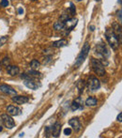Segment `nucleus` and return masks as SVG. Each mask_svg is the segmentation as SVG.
Returning a JSON list of instances; mask_svg holds the SVG:
<instances>
[{"label":"nucleus","instance_id":"1","mask_svg":"<svg viewBox=\"0 0 122 138\" xmlns=\"http://www.w3.org/2000/svg\"><path fill=\"white\" fill-rule=\"evenodd\" d=\"M105 37L106 40L108 43L110 44V46L114 49V50H117L118 47H119V42H118V39L117 37V35L115 34V32L113 30L108 29L105 32Z\"/></svg>","mask_w":122,"mask_h":138},{"label":"nucleus","instance_id":"2","mask_svg":"<svg viewBox=\"0 0 122 138\" xmlns=\"http://www.w3.org/2000/svg\"><path fill=\"white\" fill-rule=\"evenodd\" d=\"M91 66H92V69L94 72L100 76H103L105 74V69H104V66L103 64L98 60V59L92 58L91 59Z\"/></svg>","mask_w":122,"mask_h":138},{"label":"nucleus","instance_id":"3","mask_svg":"<svg viewBox=\"0 0 122 138\" xmlns=\"http://www.w3.org/2000/svg\"><path fill=\"white\" fill-rule=\"evenodd\" d=\"M89 50H90V46H89L88 42H85L84 44V46H83V48H82V50H81V53L77 56V59H76V62H75L76 66H80L81 64L84 62V59L86 58V56L88 54Z\"/></svg>","mask_w":122,"mask_h":138},{"label":"nucleus","instance_id":"4","mask_svg":"<svg viewBox=\"0 0 122 138\" xmlns=\"http://www.w3.org/2000/svg\"><path fill=\"white\" fill-rule=\"evenodd\" d=\"M1 119L3 121V124L6 126V128H8L9 130L12 129L13 127L15 126V122L13 120V118L8 114H3L1 116Z\"/></svg>","mask_w":122,"mask_h":138},{"label":"nucleus","instance_id":"5","mask_svg":"<svg viewBox=\"0 0 122 138\" xmlns=\"http://www.w3.org/2000/svg\"><path fill=\"white\" fill-rule=\"evenodd\" d=\"M100 88H101V83H100V81H99L97 78H95V77H91V78L88 80L89 90L95 91V90H98Z\"/></svg>","mask_w":122,"mask_h":138},{"label":"nucleus","instance_id":"6","mask_svg":"<svg viewBox=\"0 0 122 138\" xmlns=\"http://www.w3.org/2000/svg\"><path fill=\"white\" fill-rule=\"evenodd\" d=\"M113 31L117 35L119 43L122 44V27L118 25V23H115L114 25H113Z\"/></svg>","mask_w":122,"mask_h":138},{"label":"nucleus","instance_id":"7","mask_svg":"<svg viewBox=\"0 0 122 138\" xmlns=\"http://www.w3.org/2000/svg\"><path fill=\"white\" fill-rule=\"evenodd\" d=\"M96 51H97L99 54H102L103 56H109V51H108V49L106 48L105 45H103L102 43H99V44H97V46H96Z\"/></svg>","mask_w":122,"mask_h":138},{"label":"nucleus","instance_id":"8","mask_svg":"<svg viewBox=\"0 0 122 138\" xmlns=\"http://www.w3.org/2000/svg\"><path fill=\"white\" fill-rule=\"evenodd\" d=\"M77 19L72 18V19H68L67 21L65 22V25H64V29L66 30H72L77 25Z\"/></svg>","mask_w":122,"mask_h":138},{"label":"nucleus","instance_id":"9","mask_svg":"<svg viewBox=\"0 0 122 138\" xmlns=\"http://www.w3.org/2000/svg\"><path fill=\"white\" fill-rule=\"evenodd\" d=\"M69 124L72 126V129L75 131L76 133H78V132H79V131L82 129V127H81V123H80L79 119H78L77 117L70 119V121H69Z\"/></svg>","mask_w":122,"mask_h":138},{"label":"nucleus","instance_id":"10","mask_svg":"<svg viewBox=\"0 0 122 138\" xmlns=\"http://www.w3.org/2000/svg\"><path fill=\"white\" fill-rule=\"evenodd\" d=\"M7 112L10 116H19L22 114V110L19 107H16L14 105H9L7 108Z\"/></svg>","mask_w":122,"mask_h":138},{"label":"nucleus","instance_id":"11","mask_svg":"<svg viewBox=\"0 0 122 138\" xmlns=\"http://www.w3.org/2000/svg\"><path fill=\"white\" fill-rule=\"evenodd\" d=\"M0 91L5 93V94H8V95H16L17 93L15 91V89H13L12 88L8 87L7 85H1L0 86Z\"/></svg>","mask_w":122,"mask_h":138},{"label":"nucleus","instance_id":"12","mask_svg":"<svg viewBox=\"0 0 122 138\" xmlns=\"http://www.w3.org/2000/svg\"><path fill=\"white\" fill-rule=\"evenodd\" d=\"M12 100L17 104H25L26 102H28L29 99L26 96H15L14 95V97H12Z\"/></svg>","mask_w":122,"mask_h":138},{"label":"nucleus","instance_id":"13","mask_svg":"<svg viewBox=\"0 0 122 138\" xmlns=\"http://www.w3.org/2000/svg\"><path fill=\"white\" fill-rule=\"evenodd\" d=\"M7 71L10 76H15L19 74L20 72V69L17 66H12V65H8L7 66Z\"/></svg>","mask_w":122,"mask_h":138},{"label":"nucleus","instance_id":"14","mask_svg":"<svg viewBox=\"0 0 122 138\" xmlns=\"http://www.w3.org/2000/svg\"><path fill=\"white\" fill-rule=\"evenodd\" d=\"M84 106H83V100L81 98H77L72 104V111H76L78 109H83Z\"/></svg>","mask_w":122,"mask_h":138},{"label":"nucleus","instance_id":"15","mask_svg":"<svg viewBox=\"0 0 122 138\" xmlns=\"http://www.w3.org/2000/svg\"><path fill=\"white\" fill-rule=\"evenodd\" d=\"M61 131V124L59 122H55V125L52 127V134L54 137H58Z\"/></svg>","mask_w":122,"mask_h":138},{"label":"nucleus","instance_id":"16","mask_svg":"<svg viewBox=\"0 0 122 138\" xmlns=\"http://www.w3.org/2000/svg\"><path fill=\"white\" fill-rule=\"evenodd\" d=\"M24 85L26 88H30V89H37L38 88V85L36 82H34L32 79H27L24 81Z\"/></svg>","mask_w":122,"mask_h":138},{"label":"nucleus","instance_id":"17","mask_svg":"<svg viewBox=\"0 0 122 138\" xmlns=\"http://www.w3.org/2000/svg\"><path fill=\"white\" fill-rule=\"evenodd\" d=\"M68 45V42L66 40H60V41H57V42H55L52 43V46L53 47H56V48H60V47H64V46Z\"/></svg>","mask_w":122,"mask_h":138},{"label":"nucleus","instance_id":"18","mask_svg":"<svg viewBox=\"0 0 122 138\" xmlns=\"http://www.w3.org/2000/svg\"><path fill=\"white\" fill-rule=\"evenodd\" d=\"M97 102L98 100L96 98H94V97H89L86 99L85 100V105H87V106H96L97 105Z\"/></svg>","mask_w":122,"mask_h":138},{"label":"nucleus","instance_id":"19","mask_svg":"<svg viewBox=\"0 0 122 138\" xmlns=\"http://www.w3.org/2000/svg\"><path fill=\"white\" fill-rule=\"evenodd\" d=\"M64 25H65V23L62 21H57L55 23L54 25V27H55V30L57 31H60V30H63L64 29Z\"/></svg>","mask_w":122,"mask_h":138},{"label":"nucleus","instance_id":"20","mask_svg":"<svg viewBox=\"0 0 122 138\" xmlns=\"http://www.w3.org/2000/svg\"><path fill=\"white\" fill-rule=\"evenodd\" d=\"M30 66L32 68V70H38L39 68H40V66H41V63L39 62L38 60L34 59V60H32L31 63H30Z\"/></svg>","mask_w":122,"mask_h":138},{"label":"nucleus","instance_id":"21","mask_svg":"<svg viewBox=\"0 0 122 138\" xmlns=\"http://www.w3.org/2000/svg\"><path fill=\"white\" fill-rule=\"evenodd\" d=\"M28 73H29L30 75H33L35 76V77H41V73L40 72H38V71H36V70H31V71H28Z\"/></svg>","mask_w":122,"mask_h":138},{"label":"nucleus","instance_id":"22","mask_svg":"<svg viewBox=\"0 0 122 138\" xmlns=\"http://www.w3.org/2000/svg\"><path fill=\"white\" fill-rule=\"evenodd\" d=\"M8 37L7 36H3V37H0V47L3 46L4 44H6V42H8Z\"/></svg>","mask_w":122,"mask_h":138},{"label":"nucleus","instance_id":"23","mask_svg":"<svg viewBox=\"0 0 122 138\" xmlns=\"http://www.w3.org/2000/svg\"><path fill=\"white\" fill-rule=\"evenodd\" d=\"M70 12L72 15H74L76 12V9H75V7H74V5L73 3H71V7H70Z\"/></svg>","mask_w":122,"mask_h":138},{"label":"nucleus","instance_id":"24","mask_svg":"<svg viewBox=\"0 0 122 138\" xmlns=\"http://www.w3.org/2000/svg\"><path fill=\"white\" fill-rule=\"evenodd\" d=\"M2 64L5 65V66H8V65H9V58H8V57H5V58H3V60H2Z\"/></svg>","mask_w":122,"mask_h":138},{"label":"nucleus","instance_id":"25","mask_svg":"<svg viewBox=\"0 0 122 138\" xmlns=\"http://www.w3.org/2000/svg\"><path fill=\"white\" fill-rule=\"evenodd\" d=\"M64 134L65 135H71L72 134V129L71 128H66L64 130Z\"/></svg>","mask_w":122,"mask_h":138},{"label":"nucleus","instance_id":"26","mask_svg":"<svg viewBox=\"0 0 122 138\" xmlns=\"http://www.w3.org/2000/svg\"><path fill=\"white\" fill-rule=\"evenodd\" d=\"M1 7H8V0H1Z\"/></svg>","mask_w":122,"mask_h":138},{"label":"nucleus","instance_id":"27","mask_svg":"<svg viewBox=\"0 0 122 138\" xmlns=\"http://www.w3.org/2000/svg\"><path fill=\"white\" fill-rule=\"evenodd\" d=\"M118 19H119V21H120V24L122 25V8L118 11Z\"/></svg>","mask_w":122,"mask_h":138},{"label":"nucleus","instance_id":"28","mask_svg":"<svg viewBox=\"0 0 122 138\" xmlns=\"http://www.w3.org/2000/svg\"><path fill=\"white\" fill-rule=\"evenodd\" d=\"M117 119H118V121L122 122V112L118 116V117H117Z\"/></svg>","mask_w":122,"mask_h":138},{"label":"nucleus","instance_id":"29","mask_svg":"<svg viewBox=\"0 0 122 138\" xmlns=\"http://www.w3.org/2000/svg\"><path fill=\"white\" fill-rule=\"evenodd\" d=\"M18 13H19V14H23V13H24V9H23L22 8H19V9H18Z\"/></svg>","mask_w":122,"mask_h":138},{"label":"nucleus","instance_id":"30","mask_svg":"<svg viewBox=\"0 0 122 138\" xmlns=\"http://www.w3.org/2000/svg\"><path fill=\"white\" fill-rule=\"evenodd\" d=\"M19 136H20V137H22V136H24V134H19Z\"/></svg>","mask_w":122,"mask_h":138},{"label":"nucleus","instance_id":"31","mask_svg":"<svg viewBox=\"0 0 122 138\" xmlns=\"http://www.w3.org/2000/svg\"><path fill=\"white\" fill-rule=\"evenodd\" d=\"M2 130H3V128H2L1 126H0V132H2Z\"/></svg>","mask_w":122,"mask_h":138},{"label":"nucleus","instance_id":"32","mask_svg":"<svg viewBox=\"0 0 122 138\" xmlns=\"http://www.w3.org/2000/svg\"><path fill=\"white\" fill-rule=\"evenodd\" d=\"M96 1H101V0H96Z\"/></svg>","mask_w":122,"mask_h":138},{"label":"nucleus","instance_id":"33","mask_svg":"<svg viewBox=\"0 0 122 138\" xmlns=\"http://www.w3.org/2000/svg\"><path fill=\"white\" fill-rule=\"evenodd\" d=\"M77 1H81V0H77Z\"/></svg>","mask_w":122,"mask_h":138},{"label":"nucleus","instance_id":"34","mask_svg":"<svg viewBox=\"0 0 122 138\" xmlns=\"http://www.w3.org/2000/svg\"><path fill=\"white\" fill-rule=\"evenodd\" d=\"M0 70H1V67H0Z\"/></svg>","mask_w":122,"mask_h":138}]
</instances>
